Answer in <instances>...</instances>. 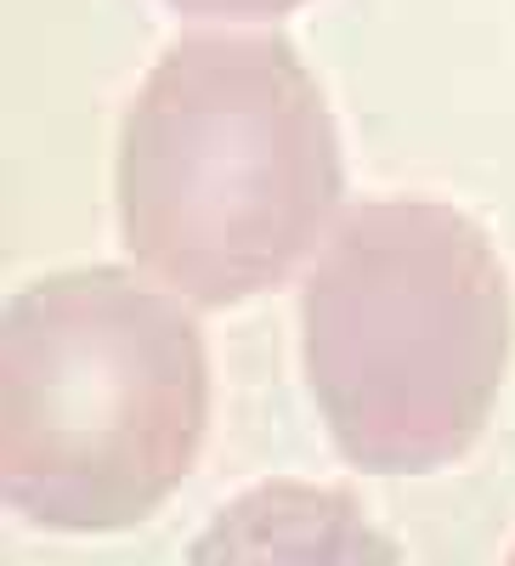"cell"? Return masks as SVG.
Wrapping results in <instances>:
<instances>
[{
  "label": "cell",
  "mask_w": 515,
  "mask_h": 566,
  "mask_svg": "<svg viewBox=\"0 0 515 566\" xmlns=\"http://www.w3.org/2000/svg\"><path fill=\"white\" fill-rule=\"evenodd\" d=\"M335 199V119L272 34H187L130 108L125 239L193 306H232L277 283L323 239Z\"/></svg>",
  "instance_id": "6da1fadb"
},
{
  "label": "cell",
  "mask_w": 515,
  "mask_h": 566,
  "mask_svg": "<svg viewBox=\"0 0 515 566\" xmlns=\"http://www.w3.org/2000/svg\"><path fill=\"white\" fill-rule=\"evenodd\" d=\"M504 352V272L437 199L362 205L312 272V386L335 442L368 470H431L471 448Z\"/></svg>",
  "instance_id": "7a4b0ae2"
},
{
  "label": "cell",
  "mask_w": 515,
  "mask_h": 566,
  "mask_svg": "<svg viewBox=\"0 0 515 566\" xmlns=\"http://www.w3.org/2000/svg\"><path fill=\"white\" fill-rule=\"evenodd\" d=\"M204 431V346L176 290L63 272L7 317V493L40 527L114 533L170 499Z\"/></svg>",
  "instance_id": "3957f363"
},
{
  "label": "cell",
  "mask_w": 515,
  "mask_h": 566,
  "mask_svg": "<svg viewBox=\"0 0 515 566\" xmlns=\"http://www.w3.org/2000/svg\"><path fill=\"white\" fill-rule=\"evenodd\" d=\"M176 7L199 18H272V12L301 7V0H176Z\"/></svg>",
  "instance_id": "277c9868"
}]
</instances>
